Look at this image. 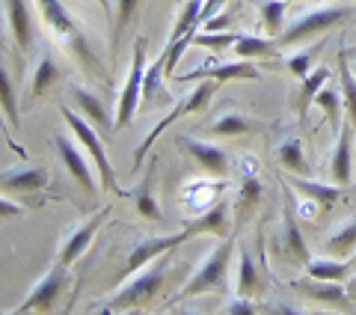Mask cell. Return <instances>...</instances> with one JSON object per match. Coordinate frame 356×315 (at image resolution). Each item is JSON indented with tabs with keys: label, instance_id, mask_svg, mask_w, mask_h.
I'll use <instances>...</instances> for the list:
<instances>
[{
	"label": "cell",
	"instance_id": "1",
	"mask_svg": "<svg viewBox=\"0 0 356 315\" xmlns=\"http://www.w3.org/2000/svg\"><path fill=\"white\" fill-rule=\"evenodd\" d=\"M166 256L163 253L158 259V265L149 262V268H140L137 274H134L131 283H125L122 289H116V295L107 300L104 312H122V309H131V307H143V303L154 300V295L161 291L163 279H166Z\"/></svg>",
	"mask_w": 356,
	"mask_h": 315
},
{
	"label": "cell",
	"instance_id": "2",
	"mask_svg": "<svg viewBox=\"0 0 356 315\" xmlns=\"http://www.w3.org/2000/svg\"><path fill=\"white\" fill-rule=\"evenodd\" d=\"M63 119H65V125H69V131L74 134L77 140H81L86 155L92 158V164H95V170H98V178H102V187L113 190V194H119V197H125V190H122L119 182H116L113 164H110V158L104 152V143H102V134H98V128L86 116L74 114V110H63Z\"/></svg>",
	"mask_w": 356,
	"mask_h": 315
},
{
	"label": "cell",
	"instance_id": "3",
	"mask_svg": "<svg viewBox=\"0 0 356 315\" xmlns=\"http://www.w3.org/2000/svg\"><path fill=\"white\" fill-rule=\"evenodd\" d=\"M232 250H235L232 238H220V244L214 247V250H211V256L196 268V271L191 274V279L184 283V289L175 295V300L196 298V295H205V291H217V289H222V283H226V274H229Z\"/></svg>",
	"mask_w": 356,
	"mask_h": 315
},
{
	"label": "cell",
	"instance_id": "4",
	"mask_svg": "<svg viewBox=\"0 0 356 315\" xmlns=\"http://www.w3.org/2000/svg\"><path fill=\"white\" fill-rule=\"evenodd\" d=\"M214 93H217V81H202L199 86H193V93L187 95V98L181 101V105H178V107L172 110L170 116H163V119L158 122V125H154V128L146 134V137H143V143L137 146V149H134V170H140V167H143V161H146V152L154 146V140L161 137V131L170 128L175 119H181V116H191V114H199V110H205V107H208V101L214 98Z\"/></svg>",
	"mask_w": 356,
	"mask_h": 315
},
{
	"label": "cell",
	"instance_id": "5",
	"mask_svg": "<svg viewBox=\"0 0 356 315\" xmlns=\"http://www.w3.org/2000/svg\"><path fill=\"white\" fill-rule=\"evenodd\" d=\"M146 39H137L134 42V54H131V69L125 77V86L119 93V105H116V131L125 128L128 122L137 114V105L143 98V81H146Z\"/></svg>",
	"mask_w": 356,
	"mask_h": 315
},
{
	"label": "cell",
	"instance_id": "6",
	"mask_svg": "<svg viewBox=\"0 0 356 315\" xmlns=\"http://www.w3.org/2000/svg\"><path fill=\"white\" fill-rule=\"evenodd\" d=\"M348 18H350V9L336 6V3L318 6V9H306V13L300 15L291 27L282 30V36L276 42H280V45H294V42H303L309 36H321L324 30L336 27V24H341V21H348Z\"/></svg>",
	"mask_w": 356,
	"mask_h": 315
},
{
	"label": "cell",
	"instance_id": "7",
	"mask_svg": "<svg viewBox=\"0 0 356 315\" xmlns=\"http://www.w3.org/2000/svg\"><path fill=\"white\" fill-rule=\"evenodd\" d=\"M291 185L282 187L285 194V208H282V226H280V238H276V250L285 262L291 265H306L309 262V247L303 241V232H300V223H297V206H294V194H291Z\"/></svg>",
	"mask_w": 356,
	"mask_h": 315
},
{
	"label": "cell",
	"instance_id": "8",
	"mask_svg": "<svg viewBox=\"0 0 356 315\" xmlns=\"http://www.w3.org/2000/svg\"><path fill=\"white\" fill-rule=\"evenodd\" d=\"M36 3H39V13L44 15V21H48V27L57 33L60 39L69 42L72 51H77L81 57H89V42L83 36V30L77 27V21L69 9H65L60 0H36Z\"/></svg>",
	"mask_w": 356,
	"mask_h": 315
},
{
	"label": "cell",
	"instance_id": "9",
	"mask_svg": "<svg viewBox=\"0 0 356 315\" xmlns=\"http://www.w3.org/2000/svg\"><path fill=\"white\" fill-rule=\"evenodd\" d=\"M65 279H69V265H63L60 259H57V265H51V271L44 274L39 283L27 291L24 303H18L15 312H33V309L48 312L54 303L60 300V291H63V286H65Z\"/></svg>",
	"mask_w": 356,
	"mask_h": 315
},
{
	"label": "cell",
	"instance_id": "10",
	"mask_svg": "<svg viewBox=\"0 0 356 315\" xmlns=\"http://www.w3.org/2000/svg\"><path fill=\"white\" fill-rule=\"evenodd\" d=\"M107 215H110V206H102L98 211H92L86 220H81L77 226H72V232L65 235V241L60 247V262L63 265H74L77 259L89 250V244H92L95 232L102 229V223L107 220Z\"/></svg>",
	"mask_w": 356,
	"mask_h": 315
},
{
	"label": "cell",
	"instance_id": "11",
	"mask_svg": "<svg viewBox=\"0 0 356 315\" xmlns=\"http://www.w3.org/2000/svg\"><path fill=\"white\" fill-rule=\"evenodd\" d=\"M187 238H193V235L184 229V232H175V235H158V238H146V241H140V244L131 250L128 262H125V268H122V274H119V277H131V274H137L140 268H146L149 262H154V259H161L163 253H172L175 247H181Z\"/></svg>",
	"mask_w": 356,
	"mask_h": 315
},
{
	"label": "cell",
	"instance_id": "12",
	"mask_svg": "<svg viewBox=\"0 0 356 315\" xmlns=\"http://www.w3.org/2000/svg\"><path fill=\"white\" fill-rule=\"evenodd\" d=\"M54 146H57V152L63 158V164H65V170L72 173V178L77 185H81L89 197H95L98 194V185H95V173H92V158L86 155V149H77V146L65 137V134H57L54 137Z\"/></svg>",
	"mask_w": 356,
	"mask_h": 315
},
{
	"label": "cell",
	"instance_id": "13",
	"mask_svg": "<svg viewBox=\"0 0 356 315\" xmlns=\"http://www.w3.org/2000/svg\"><path fill=\"white\" fill-rule=\"evenodd\" d=\"M175 146L184 149L187 158H193L205 173H211V176H226L229 173V155L222 152L220 146L196 140V137H191V134H175Z\"/></svg>",
	"mask_w": 356,
	"mask_h": 315
},
{
	"label": "cell",
	"instance_id": "14",
	"mask_svg": "<svg viewBox=\"0 0 356 315\" xmlns=\"http://www.w3.org/2000/svg\"><path fill=\"white\" fill-rule=\"evenodd\" d=\"M255 77H259V69L252 63H243L241 57L235 63H220L211 57L208 66L181 75L178 81H255Z\"/></svg>",
	"mask_w": 356,
	"mask_h": 315
},
{
	"label": "cell",
	"instance_id": "15",
	"mask_svg": "<svg viewBox=\"0 0 356 315\" xmlns=\"http://www.w3.org/2000/svg\"><path fill=\"white\" fill-rule=\"evenodd\" d=\"M3 18H6V30L13 33L18 48L30 51L33 39H36V21H33L27 0H3Z\"/></svg>",
	"mask_w": 356,
	"mask_h": 315
},
{
	"label": "cell",
	"instance_id": "16",
	"mask_svg": "<svg viewBox=\"0 0 356 315\" xmlns=\"http://www.w3.org/2000/svg\"><path fill=\"white\" fill-rule=\"evenodd\" d=\"M191 235H217V238H229V232H232V208H229V202L226 199H217L214 206H208V211H202L196 220H187V226H184Z\"/></svg>",
	"mask_w": 356,
	"mask_h": 315
},
{
	"label": "cell",
	"instance_id": "17",
	"mask_svg": "<svg viewBox=\"0 0 356 315\" xmlns=\"http://www.w3.org/2000/svg\"><path fill=\"white\" fill-rule=\"evenodd\" d=\"M69 95L77 107H81V114L92 122V125L98 128V134H110V131H116V119H110L107 114V107H104V101L98 98L92 89H86V86H72L69 89Z\"/></svg>",
	"mask_w": 356,
	"mask_h": 315
},
{
	"label": "cell",
	"instance_id": "18",
	"mask_svg": "<svg viewBox=\"0 0 356 315\" xmlns=\"http://www.w3.org/2000/svg\"><path fill=\"white\" fill-rule=\"evenodd\" d=\"M330 173L336 185H348L353 176V125H344L339 131L336 149H332V161H330Z\"/></svg>",
	"mask_w": 356,
	"mask_h": 315
},
{
	"label": "cell",
	"instance_id": "19",
	"mask_svg": "<svg viewBox=\"0 0 356 315\" xmlns=\"http://www.w3.org/2000/svg\"><path fill=\"white\" fill-rule=\"evenodd\" d=\"M3 190H13V194H18V190H42L44 185H48V170L44 167H13V170H3Z\"/></svg>",
	"mask_w": 356,
	"mask_h": 315
},
{
	"label": "cell",
	"instance_id": "20",
	"mask_svg": "<svg viewBox=\"0 0 356 315\" xmlns=\"http://www.w3.org/2000/svg\"><path fill=\"white\" fill-rule=\"evenodd\" d=\"M154 173H158V161H152L149 164V173L143 176V182L131 190V199H134V206H137V211L143 217H149V220H161V206H158V199H154Z\"/></svg>",
	"mask_w": 356,
	"mask_h": 315
},
{
	"label": "cell",
	"instance_id": "21",
	"mask_svg": "<svg viewBox=\"0 0 356 315\" xmlns=\"http://www.w3.org/2000/svg\"><path fill=\"white\" fill-rule=\"evenodd\" d=\"M294 190H300L303 197H309L315 206L321 208V211H330L332 206L339 202V197H341V185H324V182H309V178H303V176H294L291 182Z\"/></svg>",
	"mask_w": 356,
	"mask_h": 315
},
{
	"label": "cell",
	"instance_id": "22",
	"mask_svg": "<svg viewBox=\"0 0 356 315\" xmlns=\"http://www.w3.org/2000/svg\"><path fill=\"white\" fill-rule=\"evenodd\" d=\"M60 77H63V72H60L57 60H54V54L42 51L39 60H36V69H33V77H30V95L33 98L44 95V93H48V86H54Z\"/></svg>",
	"mask_w": 356,
	"mask_h": 315
},
{
	"label": "cell",
	"instance_id": "23",
	"mask_svg": "<svg viewBox=\"0 0 356 315\" xmlns=\"http://www.w3.org/2000/svg\"><path fill=\"white\" fill-rule=\"evenodd\" d=\"M350 262L348 259H309L306 262V274L312 279H330V283H341V279L350 277Z\"/></svg>",
	"mask_w": 356,
	"mask_h": 315
},
{
	"label": "cell",
	"instance_id": "24",
	"mask_svg": "<svg viewBox=\"0 0 356 315\" xmlns=\"http://www.w3.org/2000/svg\"><path fill=\"white\" fill-rule=\"evenodd\" d=\"M214 137H241V134H250L255 131V122L247 119L243 114H238V110H226L220 119L211 122V128H208Z\"/></svg>",
	"mask_w": 356,
	"mask_h": 315
},
{
	"label": "cell",
	"instance_id": "25",
	"mask_svg": "<svg viewBox=\"0 0 356 315\" xmlns=\"http://www.w3.org/2000/svg\"><path fill=\"white\" fill-rule=\"evenodd\" d=\"M300 291H306L309 298H318L324 303H332L336 309H350L348 295H344L341 283H330V279H312L309 286H300Z\"/></svg>",
	"mask_w": 356,
	"mask_h": 315
},
{
	"label": "cell",
	"instance_id": "26",
	"mask_svg": "<svg viewBox=\"0 0 356 315\" xmlns=\"http://www.w3.org/2000/svg\"><path fill=\"white\" fill-rule=\"evenodd\" d=\"M276 158H280V164L285 167V170H291L294 176H303L309 170V164L303 158V146H300L297 137H288V140H282L280 146H276Z\"/></svg>",
	"mask_w": 356,
	"mask_h": 315
},
{
	"label": "cell",
	"instance_id": "27",
	"mask_svg": "<svg viewBox=\"0 0 356 315\" xmlns=\"http://www.w3.org/2000/svg\"><path fill=\"white\" fill-rule=\"evenodd\" d=\"M327 81H330V69H327V66H318V69H312L303 77V86H300V116H306L309 105L318 98V93L324 89Z\"/></svg>",
	"mask_w": 356,
	"mask_h": 315
},
{
	"label": "cell",
	"instance_id": "28",
	"mask_svg": "<svg viewBox=\"0 0 356 315\" xmlns=\"http://www.w3.org/2000/svg\"><path fill=\"white\" fill-rule=\"evenodd\" d=\"M324 45H327V39H318L312 48H306V51H297V54H291V57H285V66H288V72H291L294 77H303L315 69V60H318V54L324 51Z\"/></svg>",
	"mask_w": 356,
	"mask_h": 315
},
{
	"label": "cell",
	"instance_id": "29",
	"mask_svg": "<svg viewBox=\"0 0 356 315\" xmlns=\"http://www.w3.org/2000/svg\"><path fill=\"white\" fill-rule=\"evenodd\" d=\"M353 250H356V217L344 220L327 241V253H332V256H348Z\"/></svg>",
	"mask_w": 356,
	"mask_h": 315
},
{
	"label": "cell",
	"instance_id": "30",
	"mask_svg": "<svg viewBox=\"0 0 356 315\" xmlns=\"http://www.w3.org/2000/svg\"><path fill=\"white\" fill-rule=\"evenodd\" d=\"M339 75H341V93H344V110L350 116V125L356 128V77H353V66L344 57V51L339 54Z\"/></svg>",
	"mask_w": 356,
	"mask_h": 315
},
{
	"label": "cell",
	"instance_id": "31",
	"mask_svg": "<svg viewBox=\"0 0 356 315\" xmlns=\"http://www.w3.org/2000/svg\"><path fill=\"white\" fill-rule=\"evenodd\" d=\"M238 295L243 298H250L259 291V271H255V262H252V256L250 250H241V265H238Z\"/></svg>",
	"mask_w": 356,
	"mask_h": 315
},
{
	"label": "cell",
	"instance_id": "32",
	"mask_svg": "<svg viewBox=\"0 0 356 315\" xmlns=\"http://www.w3.org/2000/svg\"><path fill=\"white\" fill-rule=\"evenodd\" d=\"M0 101H3V114H6V119L13 122V128H18V125H21L18 98H15L13 77H9V69H6V66H0Z\"/></svg>",
	"mask_w": 356,
	"mask_h": 315
},
{
	"label": "cell",
	"instance_id": "33",
	"mask_svg": "<svg viewBox=\"0 0 356 315\" xmlns=\"http://www.w3.org/2000/svg\"><path fill=\"white\" fill-rule=\"evenodd\" d=\"M276 48L273 39H264V36H238L235 42V54L241 60H255V57H264Z\"/></svg>",
	"mask_w": 356,
	"mask_h": 315
},
{
	"label": "cell",
	"instance_id": "34",
	"mask_svg": "<svg viewBox=\"0 0 356 315\" xmlns=\"http://www.w3.org/2000/svg\"><path fill=\"white\" fill-rule=\"evenodd\" d=\"M261 199V182L255 173H243L241 178V190H238V208L247 215V211H252L255 206H259Z\"/></svg>",
	"mask_w": 356,
	"mask_h": 315
},
{
	"label": "cell",
	"instance_id": "35",
	"mask_svg": "<svg viewBox=\"0 0 356 315\" xmlns=\"http://www.w3.org/2000/svg\"><path fill=\"white\" fill-rule=\"evenodd\" d=\"M285 3L288 0H264L261 3V21L267 33H273V36H282V24H285Z\"/></svg>",
	"mask_w": 356,
	"mask_h": 315
},
{
	"label": "cell",
	"instance_id": "36",
	"mask_svg": "<svg viewBox=\"0 0 356 315\" xmlns=\"http://www.w3.org/2000/svg\"><path fill=\"white\" fill-rule=\"evenodd\" d=\"M137 6H140V0H116V24H113V39H110L113 54L122 42V33H125V27L134 21V15H137Z\"/></svg>",
	"mask_w": 356,
	"mask_h": 315
},
{
	"label": "cell",
	"instance_id": "37",
	"mask_svg": "<svg viewBox=\"0 0 356 315\" xmlns=\"http://www.w3.org/2000/svg\"><path fill=\"white\" fill-rule=\"evenodd\" d=\"M315 105L324 110V116L332 122V125H339V114H341V98H339V89L336 86H324L315 98Z\"/></svg>",
	"mask_w": 356,
	"mask_h": 315
},
{
	"label": "cell",
	"instance_id": "38",
	"mask_svg": "<svg viewBox=\"0 0 356 315\" xmlns=\"http://www.w3.org/2000/svg\"><path fill=\"white\" fill-rule=\"evenodd\" d=\"M241 33H217V30H205V33H196L193 45H202V48H235Z\"/></svg>",
	"mask_w": 356,
	"mask_h": 315
},
{
	"label": "cell",
	"instance_id": "39",
	"mask_svg": "<svg viewBox=\"0 0 356 315\" xmlns=\"http://www.w3.org/2000/svg\"><path fill=\"white\" fill-rule=\"evenodd\" d=\"M222 312H226V315H252L255 312V307H252V303L247 300V298H235V300H229L226 303V307H222Z\"/></svg>",
	"mask_w": 356,
	"mask_h": 315
},
{
	"label": "cell",
	"instance_id": "40",
	"mask_svg": "<svg viewBox=\"0 0 356 315\" xmlns=\"http://www.w3.org/2000/svg\"><path fill=\"white\" fill-rule=\"evenodd\" d=\"M261 312H270V315H297V312H303V309L285 307V303H267V307H261Z\"/></svg>",
	"mask_w": 356,
	"mask_h": 315
},
{
	"label": "cell",
	"instance_id": "41",
	"mask_svg": "<svg viewBox=\"0 0 356 315\" xmlns=\"http://www.w3.org/2000/svg\"><path fill=\"white\" fill-rule=\"evenodd\" d=\"M0 211H3V215H21V208L15 206V202H9V199H0Z\"/></svg>",
	"mask_w": 356,
	"mask_h": 315
},
{
	"label": "cell",
	"instance_id": "42",
	"mask_svg": "<svg viewBox=\"0 0 356 315\" xmlns=\"http://www.w3.org/2000/svg\"><path fill=\"white\" fill-rule=\"evenodd\" d=\"M348 289H350L353 295H356V274H350V279H348Z\"/></svg>",
	"mask_w": 356,
	"mask_h": 315
},
{
	"label": "cell",
	"instance_id": "43",
	"mask_svg": "<svg viewBox=\"0 0 356 315\" xmlns=\"http://www.w3.org/2000/svg\"><path fill=\"white\" fill-rule=\"evenodd\" d=\"M350 268H353V271H356V253L350 256Z\"/></svg>",
	"mask_w": 356,
	"mask_h": 315
},
{
	"label": "cell",
	"instance_id": "44",
	"mask_svg": "<svg viewBox=\"0 0 356 315\" xmlns=\"http://www.w3.org/2000/svg\"><path fill=\"white\" fill-rule=\"evenodd\" d=\"M350 66H353V77H356V63H350Z\"/></svg>",
	"mask_w": 356,
	"mask_h": 315
},
{
	"label": "cell",
	"instance_id": "45",
	"mask_svg": "<svg viewBox=\"0 0 356 315\" xmlns=\"http://www.w3.org/2000/svg\"><path fill=\"white\" fill-rule=\"evenodd\" d=\"M102 3H104V6H107V0H102Z\"/></svg>",
	"mask_w": 356,
	"mask_h": 315
},
{
	"label": "cell",
	"instance_id": "46",
	"mask_svg": "<svg viewBox=\"0 0 356 315\" xmlns=\"http://www.w3.org/2000/svg\"><path fill=\"white\" fill-rule=\"evenodd\" d=\"M330 3H332V0H330Z\"/></svg>",
	"mask_w": 356,
	"mask_h": 315
},
{
	"label": "cell",
	"instance_id": "47",
	"mask_svg": "<svg viewBox=\"0 0 356 315\" xmlns=\"http://www.w3.org/2000/svg\"><path fill=\"white\" fill-rule=\"evenodd\" d=\"M353 3H356V0H353Z\"/></svg>",
	"mask_w": 356,
	"mask_h": 315
}]
</instances>
